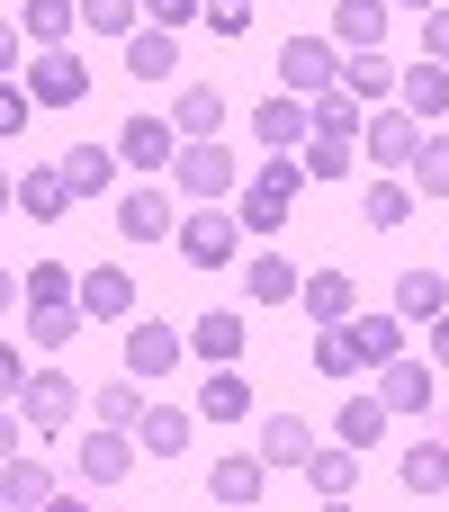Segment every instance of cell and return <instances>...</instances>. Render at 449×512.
<instances>
[{
	"instance_id": "6da1fadb",
	"label": "cell",
	"mask_w": 449,
	"mask_h": 512,
	"mask_svg": "<svg viewBox=\"0 0 449 512\" xmlns=\"http://www.w3.org/2000/svg\"><path fill=\"white\" fill-rule=\"evenodd\" d=\"M297 189H306V162H297V153H270V162L243 180V207H234V216H243V234H279V225H288V207H297Z\"/></svg>"
},
{
	"instance_id": "7a4b0ae2",
	"label": "cell",
	"mask_w": 449,
	"mask_h": 512,
	"mask_svg": "<svg viewBox=\"0 0 449 512\" xmlns=\"http://www.w3.org/2000/svg\"><path fill=\"white\" fill-rule=\"evenodd\" d=\"M171 243H180L189 270H225V261L243 252V216H225V198H207V207H189V216L171 225Z\"/></svg>"
},
{
	"instance_id": "3957f363",
	"label": "cell",
	"mask_w": 449,
	"mask_h": 512,
	"mask_svg": "<svg viewBox=\"0 0 449 512\" xmlns=\"http://www.w3.org/2000/svg\"><path fill=\"white\" fill-rule=\"evenodd\" d=\"M234 180H243V162H234L216 135L171 153V189H180V198H198V207H207V198H234Z\"/></svg>"
},
{
	"instance_id": "277c9868",
	"label": "cell",
	"mask_w": 449,
	"mask_h": 512,
	"mask_svg": "<svg viewBox=\"0 0 449 512\" xmlns=\"http://www.w3.org/2000/svg\"><path fill=\"white\" fill-rule=\"evenodd\" d=\"M72 378L63 369H27V387H18V423H27V441H54L63 423H72Z\"/></svg>"
},
{
	"instance_id": "5b68a950",
	"label": "cell",
	"mask_w": 449,
	"mask_h": 512,
	"mask_svg": "<svg viewBox=\"0 0 449 512\" xmlns=\"http://www.w3.org/2000/svg\"><path fill=\"white\" fill-rule=\"evenodd\" d=\"M27 99H36V108H72V99H90L81 54H72V45H36V63H27Z\"/></svg>"
},
{
	"instance_id": "8992f818",
	"label": "cell",
	"mask_w": 449,
	"mask_h": 512,
	"mask_svg": "<svg viewBox=\"0 0 449 512\" xmlns=\"http://www.w3.org/2000/svg\"><path fill=\"white\" fill-rule=\"evenodd\" d=\"M333 72H342V45H333V36H288V45H279V81H288L297 99H315Z\"/></svg>"
},
{
	"instance_id": "52a82bcc",
	"label": "cell",
	"mask_w": 449,
	"mask_h": 512,
	"mask_svg": "<svg viewBox=\"0 0 449 512\" xmlns=\"http://www.w3.org/2000/svg\"><path fill=\"white\" fill-rule=\"evenodd\" d=\"M171 153H180V135H171V117H126L117 126V162H135V171H171Z\"/></svg>"
},
{
	"instance_id": "ba28073f",
	"label": "cell",
	"mask_w": 449,
	"mask_h": 512,
	"mask_svg": "<svg viewBox=\"0 0 449 512\" xmlns=\"http://www.w3.org/2000/svg\"><path fill=\"white\" fill-rule=\"evenodd\" d=\"M396 90H405L396 108H405L414 126H441V117H449V63H432V54H423L414 72H396Z\"/></svg>"
},
{
	"instance_id": "9c48e42d",
	"label": "cell",
	"mask_w": 449,
	"mask_h": 512,
	"mask_svg": "<svg viewBox=\"0 0 449 512\" xmlns=\"http://www.w3.org/2000/svg\"><path fill=\"white\" fill-rule=\"evenodd\" d=\"M171 135H180V144H207V135H225V90H216V81H189V90L171 99Z\"/></svg>"
},
{
	"instance_id": "30bf717a",
	"label": "cell",
	"mask_w": 449,
	"mask_h": 512,
	"mask_svg": "<svg viewBox=\"0 0 449 512\" xmlns=\"http://www.w3.org/2000/svg\"><path fill=\"white\" fill-rule=\"evenodd\" d=\"M252 135H261L270 153H297V144L315 135V117H306V99H297V90H279V99H261V108H252Z\"/></svg>"
},
{
	"instance_id": "8fae6325",
	"label": "cell",
	"mask_w": 449,
	"mask_h": 512,
	"mask_svg": "<svg viewBox=\"0 0 449 512\" xmlns=\"http://www.w3.org/2000/svg\"><path fill=\"white\" fill-rule=\"evenodd\" d=\"M171 225H180V216H171V189H153V180H144V189H126V198H117V234H126V243H162Z\"/></svg>"
},
{
	"instance_id": "7c38bea8",
	"label": "cell",
	"mask_w": 449,
	"mask_h": 512,
	"mask_svg": "<svg viewBox=\"0 0 449 512\" xmlns=\"http://www.w3.org/2000/svg\"><path fill=\"white\" fill-rule=\"evenodd\" d=\"M81 315H90V324H126V315H135V279H126L117 261L81 270Z\"/></svg>"
},
{
	"instance_id": "4fadbf2b",
	"label": "cell",
	"mask_w": 449,
	"mask_h": 512,
	"mask_svg": "<svg viewBox=\"0 0 449 512\" xmlns=\"http://www.w3.org/2000/svg\"><path fill=\"white\" fill-rule=\"evenodd\" d=\"M342 333H351V351H360L369 369H387V360L405 351V315H396V306H387V315H360V306H351V315H342Z\"/></svg>"
},
{
	"instance_id": "5bb4252c",
	"label": "cell",
	"mask_w": 449,
	"mask_h": 512,
	"mask_svg": "<svg viewBox=\"0 0 449 512\" xmlns=\"http://www.w3.org/2000/svg\"><path fill=\"white\" fill-rule=\"evenodd\" d=\"M378 405L387 414H432V360H387V378H378Z\"/></svg>"
},
{
	"instance_id": "9a60e30c",
	"label": "cell",
	"mask_w": 449,
	"mask_h": 512,
	"mask_svg": "<svg viewBox=\"0 0 449 512\" xmlns=\"http://www.w3.org/2000/svg\"><path fill=\"white\" fill-rule=\"evenodd\" d=\"M306 486H315L324 504H342V495L360 486V450H351V441H315V450H306Z\"/></svg>"
},
{
	"instance_id": "2e32d148",
	"label": "cell",
	"mask_w": 449,
	"mask_h": 512,
	"mask_svg": "<svg viewBox=\"0 0 449 512\" xmlns=\"http://www.w3.org/2000/svg\"><path fill=\"white\" fill-rule=\"evenodd\" d=\"M414 144H423V126H414L405 108H378V117L360 126V153H369V162H414Z\"/></svg>"
},
{
	"instance_id": "e0dca14e",
	"label": "cell",
	"mask_w": 449,
	"mask_h": 512,
	"mask_svg": "<svg viewBox=\"0 0 449 512\" xmlns=\"http://www.w3.org/2000/svg\"><path fill=\"white\" fill-rule=\"evenodd\" d=\"M54 171L72 180V198H108V189H117V144H72Z\"/></svg>"
},
{
	"instance_id": "ac0fdd59",
	"label": "cell",
	"mask_w": 449,
	"mask_h": 512,
	"mask_svg": "<svg viewBox=\"0 0 449 512\" xmlns=\"http://www.w3.org/2000/svg\"><path fill=\"white\" fill-rule=\"evenodd\" d=\"M297 306H306L315 324H342V315L360 306V288H351V270H306V279H297Z\"/></svg>"
},
{
	"instance_id": "d6986e66",
	"label": "cell",
	"mask_w": 449,
	"mask_h": 512,
	"mask_svg": "<svg viewBox=\"0 0 449 512\" xmlns=\"http://www.w3.org/2000/svg\"><path fill=\"white\" fill-rule=\"evenodd\" d=\"M126 468H135V432H117V423H99V432L81 441V477H90V486H117Z\"/></svg>"
},
{
	"instance_id": "ffe728a7",
	"label": "cell",
	"mask_w": 449,
	"mask_h": 512,
	"mask_svg": "<svg viewBox=\"0 0 449 512\" xmlns=\"http://www.w3.org/2000/svg\"><path fill=\"white\" fill-rule=\"evenodd\" d=\"M126 72H135V81H171V72H180V36H171V27H135V36H126Z\"/></svg>"
},
{
	"instance_id": "44dd1931",
	"label": "cell",
	"mask_w": 449,
	"mask_h": 512,
	"mask_svg": "<svg viewBox=\"0 0 449 512\" xmlns=\"http://www.w3.org/2000/svg\"><path fill=\"white\" fill-rule=\"evenodd\" d=\"M333 81H342V90H351L360 108H387V99H396V63H387L378 45H369V54H351V63L333 72Z\"/></svg>"
},
{
	"instance_id": "7402d4cb",
	"label": "cell",
	"mask_w": 449,
	"mask_h": 512,
	"mask_svg": "<svg viewBox=\"0 0 449 512\" xmlns=\"http://www.w3.org/2000/svg\"><path fill=\"white\" fill-rule=\"evenodd\" d=\"M180 351H189V333H171V324H135V333H126V369H135V378H162Z\"/></svg>"
},
{
	"instance_id": "603a6c76",
	"label": "cell",
	"mask_w": 449,
	"mask_h": 512,
	"mask_svg": "<svg viewBox=\"0 0 449 512\" xmlns=\"http://www.w3.org/2000/svg\"><path fill=\"white\" fill-rule=\"evenodd\" d=\"M198 414H207V423H243V414H252V387H243V369H234V360H216V369H207Z\"/></svg>"
},
{
	"instance_id": "cb8c5ba5",
	"label": "cell",
	"mask_w": 449,
	"mask_h": 512,
	"mask_svg": "<svg viewBox=\"0 0 449 512\" xmlns=\"http://www.w3.org/2000/svg\"><path fill=\"white\" fill-rule=\"evenodd\" d=\"M189 432H198V414H180V405H144V414H135V441H144L153 459H180Z\"/></svg>"
},
{
	"instance_id": "d4e9b609",
	"label": "cell",
	"mask_w": 449,
	"mask_h": 512,
	"mask_svg": "<svg viewBox=\"0 0 449 512\" xmlns=\"http://www.w3.org/2000/svg\"><path fill=\"white\" fill-rule=\"evenodd\" d=\"M306 450H315V423L306 414H270L261 423V468H306Z\"/></svg>"
},
{
	"instance_id": "484cf974",
	"label": "cell",
	"mask_w": 449,
	"mask_h": 512,
	"mask_svg": "<svg viewBox=\"0 0 449 512\" xmlns=\"http://www.w3.org/2000/svg\"><path fill=\"white\" fill-rule=\"evenodd\" d=\"M63 207H72V180H63L54 162L18 180V216H36V225H63Z\"/></svg>"
},
{
	"instance_id": "4316f807",
	"label": "cell",
	"mask_w": 449,
	"mask_h": 512,
	"mask_svg": "<svg viewBox=\"0 0 449 512\" xmlns=\"http://www.w3.org/2000/svg\"><path fill=\"white\" fill-rule=\"evenodd\" d=\"M0 504H54V468L27 459V450H9L0 459Z\"/></svg>"
},
{
	"instance_id": "83f0119b",
	"label": "cell",
	"mask_w": 449,
	"mask_h": 512,
	"mask_svg": "<svg viewBox=\"0 0 449 512\" xmlns=\"http://www.w3.org/2000/svg\"><path fill=\"white\" fill-rule=\"evenodd\" d=\"M333 45H351V54L387 45V0H342L333 9Z\"/></svg>"
},
{
	"instance_id": "f1b7e54d",
	"label": "cell",
	"mask_w": 449,
	"mask_h": 512,
	"mask_svg": "<svg viewBox=\"0 0 449 512\" xmlns=\"http://www.w3.org/2000/svg\"><path fill=\"white\" fill-rule=\"evenodd\" d=\"M189 351H198L207 369H216V360H243V315H216V306H207V315L189 324Z\"/></svg>"
},
{
	"instance_id": "f546056e",
	"label": "cell",
	"mask_w": 449,
	"mask_h": 512,
	"mask_svg": "<svg viewBox=\"0 0 449 512\" xmlns=\"http://www.w3.org/2000/svg\"><path fill=\"white\" fill-rule=\"evenodd\" d=\"M261 486H270L261 450H252V459H216V477H207V495H216V504H261Z\"/></svg>"
},
{
	"instance_id": "4dcf8cb0",
	"label": "cell",
	"mask_w": 449,
	"mask_h": 512,
	"mask_svg": "<svg viewBox=\"0 0 449 512\" xmlns=\"http://www.w3.org/2000/svg\"><path fill=\"white\" fill-rule=\"evenodd\" d=\"M441 306H449V279H441V270H405V279H396V315H405V324H432Z\"/></svg>"
},
{
	"instance_id": "1f68e13d",
	"label": "cell",
	"mask_w": 449,
	"mask_h": 512,
	"mask_svg": "<svg viewBox=\"0 0 449 512\" xmlns=\"http://www.w3.org/2000/svg\"><path fill=\"white\" fill-rule=\"evenodd\" d=\"M306 117H315V135H351V144H360V99H351L342 81H324V90L306 99Z\"/></svg>"
},
{
	"instance_id": "d6a6232c",
	"label": "cell",
	"mask_w": 449,
	"mask_h": 512,
	"mask_svg": "<svg viewBox=\"0 0 449 512\" xmlns=\"http://www.w3.org/2000/svg\"><path fill=\"white\" fill-rule=\"evenodd\" d=\"M297 162H306V180H351L360 144H351V135H306V144H297Z\"/></svg>"
},
{
	"instance_id": "836d02e7",
	"label": "cell",
	"mask_w": 449,
	"mask_h": 512,
	"mask_svg": "<svg viewBox=\"0 0 449 512\" xmlns=\"http://www.w3.org/2000/svg\"><path fill=\"white\" fill-rule=\"evenodd\" d=\"M72 333H81V306H72V297L27 306V342H36V351H72Z\"/></svg>"
},
{
	"instance_id": "e575fe53",
	"label": "cell",
	"mask_w": 449,
	"mask_h": 512,
	"mask_svg": "<svg viewBox=\"0 0 449 512\" xmlns=\"http://www.w3.org/2000/svg\"><path fill=\"white\" fill-rule=\"evenodd\" d=\"M72 18H81V0H18V36H36V45H63Z\"/></svg>"
},
{
	"instance_id": "d590c367",
	"label": "cell",
	"mask_w": 449,
	"mask_h": 512,
	"mask_svg": "<svg viewBox=\"0 0 449 512\" xmlns=\"http://www.w3.org/2000/svg\"><path fill=\"white\" fill-rule=\"evenodd\" d=\"M405 495H449V441H414L405 450Z\"/></svg>"
},
{
	"instance_id": "8d00e7d4",
	"label": "cell",
	"mask_w": 449,
	"mask_h": 512,
	"mask_svg": "<svg viewBox=\"0 0 449 512\" xmlns=\"http://www.w3.org/2000/svg\"><path fill=\"white\" fill-rule=\"evenodd\" d=\"M405 171H414V189H423V198H449V135H441V126H423V144H414V162H405Z\"/></svg>"
},
{
	"instance_id": "74e56055",
	"label": "cell",
	"mask_w": 449,
	"mask_h": 512,
	"mask_svg": "<svg viewBox=\"0 0 449 512\" xmlns=\"http://www.w3.org/2000/svg\"><path fill=\"white\" fill-rule=\"evenodd\" d=\"M243 288H252V297H261V306H297V270H288V261H279V252H261V261H252V270H243Z\"/></svg>"
},
{
	"instance_id": "f35d334b",
	"label": "cell",
	"mask_w": 449,
	"mask_h": 512,
	"mask_svg": "<svg viewBox=\"0 0 449 512\" xmlns=\"http://www.w3.org/2000/svg\"><path fill=\"white\" fill-rule=\"evenodd\" d=\"M90 414L117 423V432H135V414H144V378H108V387L90 396Z\"/></svg>"
},
{
	"instance_id": "ab89813d",
	"label": "cell",
	"mask_w": 449,
	"mask_h": 512,
	"mask_svg": "<svg viewBox=\"0 0 449 512\" xmlns=\"http://www.w3.org/2000/svg\"><path fill=\"white\" fill-rule=\"evenodd\" d=\"M378 432H387V405H378V396H351V405L333 414V441H351V450H369Z\"/></svg>"
},
{
	"instance_id": "60d3db41",
	"label": "cell",
	"mask_w": 449,
	"mask_h": 512,
	"mask_svg": "<svg viewBox=\"0 0 449 512\" xmlns=\"http://www.w3.org/2000/svg\"><path fill=\"white\" fill-rule=\"evenodd\" d=\"M360 216H369V225L387 234V225H405V216H414V189H405V180H378V189L360 198Z\"/></svg>"
},
{
	"instance_id": "b9f144b4",
	"label": "cell",
	"mask_w": 449,
	"mask_h": 512,
	"mask_svg": "<svg viewBox=\"0 0 449 512\" xmlns=\"http://www.w3.org/2000/svg\"><path fill=\"white\" fill-rule=\"evenodd\" d=\"M351 369H360L351 333H342V324H315V378H351Z\"/></svg>"
},
{
	"instance_id": "7bdbcfd3",
	"label": "cell",
	"mask_w": 449,
	"mask_h": 512,
	"mask_svg": "<svg viewBox=\"0 0 449 512\" xmlns=\"http://www.w3.org/2000/svg\"><path fill=\"white\" fill-rule=\"evenodd\" d=\"M18 297L27 306H54V297H72V270L63 261H36V270H18Z\"/></svg>"
},
{
	"instance_id": "ee69618b",
	"label": "cell",
	"mask_w": 449,
	"mask_h": 512,
	"mask_svg": "<svg viewBox=\"0 0 449 512\" xmlns=\"http://www.w3.org/2000/svg\"><path fill=\"white\" fill-rule=\"evenodd\" d=\"M135 9H144V0H81V27H99V36H135Z\"/></svg>"
},
{
	"instance_id": "f6af8a7d",
	"label": "cell",
	"mask_w": 449,
	"mask_h": 512,
	"mask_svg": "<svg viewBox=\"0 0 449 512\" xmlns=\"http://www.w3.org/2000/svg\"><path fill=\"white\" fill-rule=\"evenodd\" d=\"M36 117V99H27V81H0V135H18Z\"/></svg>"
},
{
	"instance_id": "bcb514c9",
	"label": "cell",
	"mask_w": 449,
	"mask_h": 512,
	"mask_svg": "<svg viewBox=\"0 0 449 512\" xmlns=\"http://www.w3.org/2000/svg\"><path fill=\"white\" fill-rule=\"evenodd\" d=\"M198 18H207V27H216V36H243V27H252V9H243V0H207V9H198Z\"/></svg>"
},
{
	"instance_id": "7dc6e473",
	"label": "cell",
	"mask_w": 449,
	"mask_h": 512,
	"mask_svg": "<svg viewBox=\"0 0 449 512\" xmlns=\"http://www.w3.org/2000/svg\"><path fill=\"white\" fill-rule=\"evenodd\" d=\"M198 9H207V0H144V18H153V27H171V36H180Z\"/></svg>"
},
{
	"instance_id": "c3c4849f",
	"label": "cell",
	"mask_w": 449,
	"mask_h": 512,
	"mask_svg": "<svg viewBox=\"0 0 449 512\" xmlns=\"http://www.w3.org/2000/svg\"><path fill=\"white\" fill-rule=\"evenodd\" d=\"M423 54L449 63V9H423Z\"/></svg>"
},
{
	"instance_id": "681fc988",
	"label": "cell",
	"mask_w": 449,
	"mask_h": 512,
	"mask_svg": "<svg viewBox=\"0 0 449 512\" xmlns=\"http://www.w3.org/2000/svg\"><path fill=\"white\" fill-rule=\"evenodd\" d=\"M18 54H27V36H18V18H0V81L18 72Z\"/></svg>"
},
{
	"instance_id": "f907efd6",
	"label": "cell",
	"mask_w": 449,
	"mask_h": 512,
	"mask_svg": "<svg viewBox=\"0 0 449 512\" xmlns=\"http://www.w3.org/2000/svg\"><path fill=\"white\" fill-rule=\"evenodd\" d=\"M18 387H27V360H18V351H9V342H0V405H9V396H18Z\"/></svg>"
},
{
	"instance_id": "816d5d0a",
	"label": "cell",
	"mask_w": 449,
	"mask_h": 512,
	"mask_svg": "<svg viewBox=\"0 0 449 512\" xmlns=\"http://www.w3.org/2000/svg\"><path fill=\"white\" fill-rule=\"evenodd\" d=\"M18 441H27V423H18V414H9V405H0V459H9V450H18Z\"/></svg>"
},
{
	"instance_id": "f5cc1de1",
	"label": "cell",
	"mask_w": 449,
	"mask_h": 512,
	"mask_svg": "<svg viewBox=\"0 0 449 512\" xmlns=\"http://www.w3.org/2000/svg\"><path fill=\"white\" fill-rule=\"evenodd\" d=\"M432 360H441V369H449V306H441V315H432Z\"/></svg>"
},
{
	"instance_id": "db71d44e",
	"label": "cell",
	"mask_w": 449,
	"mask_h": 512,
	"mask_svg": "<svg viewBox=\"0 0 449 512\" xmlns=\"http://www.w3.org/2000/svg\"><path fill=\"white\" fill-rule=\"evenodd\" d=\"M9 306H18V270L0 261V315H9Z\"/></svg>"
},
{
	"instance_id": "11a10c76",
	"label": "cell",
	"mask_w": 449,
	"mask_h": 512,
	"mask_svg": "<svg viewBox=\"0 0 449 512\" xmlns=\"http://www.w3.org/2000/svg\"><path fill=\"white\" fill-rule=\"evenodd\" d=\"M9 207H18V180H9V171H0V216H9Z\"/></svg>"
},
{
	"instance_id": "9f6ffc18",
	"label": "cell",
	"mask_w": 449,
	"mask_h": 512,
	"mask_svg": "<svg viewBox=\"0 0 449 512\" xmlns=\"http://www.w3.org/2000/svg\"><path fill=\"white\" fill-rule=\"evenodd\" d=\"M432 432H441V441H449V405H441V414H432Z\"/></svg>"
},
{
	"instance_id": "6f0895ef",
	"label": "cell",
	"mask_w": 449,
	"mask_h": 512,
	"mask_svg": "<svg viewBox=\"0 0 449 512\" xmlns=\"http://www.w3.org/2000/svg\"><path fill=\"white\" fill-rule=\"evenodd\" d=\"M396 9H441V0H396Z\"/></svg>"
}]
</instances>
